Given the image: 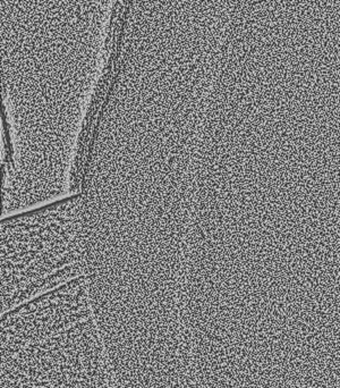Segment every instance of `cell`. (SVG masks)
<instances>
[{"label": "cell", "instance_id": "cell-1", "mask_svg": "<svg viewBox=\"0 0 340 388\" xmlns=\"http://www.w3.org/2000/svg\"><path fill=\"white\" fill-rule=\"evenodd\" d=\"M83 197L68 195L1 220V315L86 275Z\"/></svg>", "mask_w": 340, "mask_h": 388}]
</instances>
